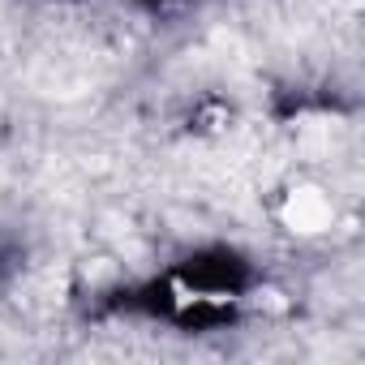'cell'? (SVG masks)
<instances>
[{
  "instance_id": "6da1fadb",
  "label": "cell",
  "mask_w": 365,
  "mask_h": 365,
  "mask_svg": "<svg viewBox=\"0 0 365 365\" xmlns=\"http://www.w3.org/2000/svg\"><path fill=\"white\" fill-rule=\"evenodd\" d=\"M284 224L292 228V232H322L327 224H331V202H327V194L322 190H297L288 202H284Z\"/></svg>"
}]
</instances>
